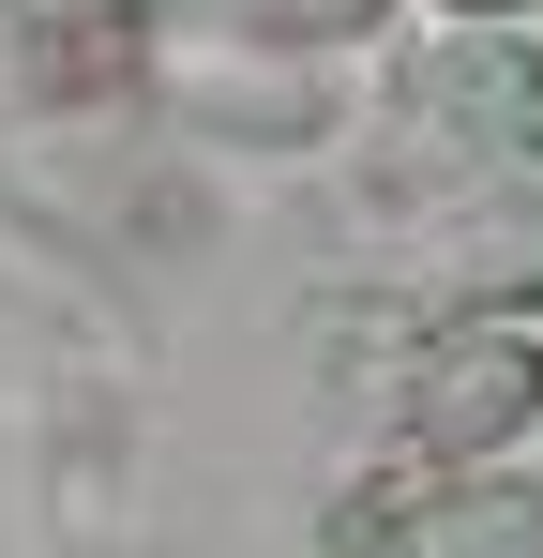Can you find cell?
Instances as JSON below:
<instances>
[{
	"label": "cell",
	"instance_id": "1",
	"mask_svg": "<svg viewBox=\"0 0 543 558\" xmlns=\"http://www.w3.org/2000/svg\"><path fill=\"white\" fill-rule=\"evenodd\" d=\"M438 92L468 106V121H498V136H543V76L529 61H483V46H468V61H438Z\"/></svg>",
	"mask_w": 543,
	"mask_h": 558
},
{
	"label": "cell",
	"instance_id": "2",
	"mask_svg": "<svg viewBox=\"0 0 543 558\" xmlns=\"http://www.w3.org/2000/svg\"><path fill=\"white\" fill-rule=\"evenodd\" d=\"M514 408H529V363H514V348L438 377V423H452V438H483V423H514Z\"/></svg>",
	"mask_w": 543,
	"mask_h": 558
}]
</instances>
